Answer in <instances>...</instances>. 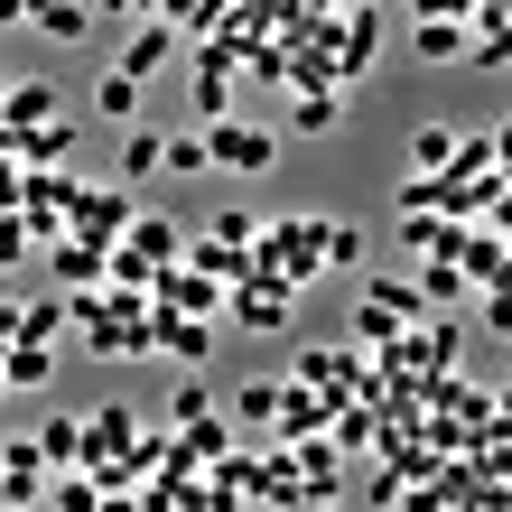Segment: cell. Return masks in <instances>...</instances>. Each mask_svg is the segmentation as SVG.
<instances>
[{"label": "cell", "mask_w": 512, "mask_h": 512, "mask_svg": "<svg viewBox=\"0 0 512 512\" xmlns=\"http://www.w3.org/2000/svg\"><path fill=\"white\" fill-rule=\"evenodd\" d=\"M205 131H159V177H205Z\"/></svg>", "instance_id": "19"}, {"label": "cell", "mask_w": 512, "mask_h": 512, "mask_svg": "<svg viewBox=\"0 0 512 512\" xmlns=\"http://www.w3.org/2000/svg\"><path fill=\"white\" fill-rule=\"evenodd\" d=\"M0 391H10V382H0Z\"/></svg>", "instance_id": "33"}, {"label": "cell", "mask_w": 512, "mask_h": 512, "mask_svg": "<svg viewBox=\"0 0 512 512\" xmlns=\"http://www.w3.org/2000/svg\"><path fill=\"white\" fill-rule=\"evenodd\" d=\"M47 373H56L47 336H10V345H0V382H10V391H47Z\"/></svg>", "instance_id": "9"}, {"label": "cell", "mask_w": 512, "mask_h": 512, "mask_svg": "<svg viewBox=\"0 0 512 512\" xmlns=\"http://www.w3.org/2000/svg\"><path fill=\"white\" fill-rule=\"evenodd\" d=\"M205 410H215V391H205V382H177L168 391V429H187V419H205Z\"/></svg>", "instance_id": "28"}, {"label": "cell", "mask_w": 512, "mask_h": 512, "mask_svg": "<svg viewBox=\"0 0 512 512\" xmlns=\"http://www.w3.org/2000/svg\"><path fill=\"white\" fill-rule=\"evenodd\" d=\"M66 326H75V308H66V298H28V308H19V336H66Z\"/></svg>", "instance_id": "25"}, {"label": "cell", "mask_w": 512, "mask_h": 512, "mask_svg": "<svg viewBox=\"0 0 512 512\" xmlns=\"http://www.w3.org/2000/svg\"><path fill=\"white\" fill-rule=\"evenodd\" d=\"M28 19H38V28H47L56 47H84V28H94L103 10H84V0H38V10H28Z\"/></svg>", "instance_id": "18"}, {"label": "cell", "mask_w": 512, "mask_h": 512, "mask_svg": "<svg viewBox=\"0 0 512 512\" xmlns=\"http://www.w3.org/2000/svg\"><path fill=\"white\" fill-rule=\"evenodd\" d=\"M289 122H298V131H336V122H345V84H298Z\"/></svg>", "instance_id": "17"}, {"label": "cell", "mask_w": 512, "mask_h": 512, "mask_svg": "<svg viewBox=\"0 0 512 512\" xmlns=\"http://www.w3.org/2000/svg\"><path fill=\"white\" fill-rule=\"evenodd\" d=\"M196 131H205V159L233 168V177H270V168H280V131H261V122L215 112V122H196Z\"/></svg>", "instance_id": "3"}, {"label": "cell", "mask_w": 512, "mask_h": 512, "mask_svg": "<svg viewBox=\"0 0 512 512\" xmlns=\"http://www.w3.org/2000/svg\"><path fill=\"white\" fill-rule=\"evenodd\" d=\"M122 224H131V187H122V177H112V187H75L66 196V224H56V233H84V243H122Z\"/></svg>", "instance_id": "4"}, {"label": "cell", "mask_w": 512, "mask_h": 512, "mask_svg": "<svg viewBox=\"0 0 512 512\" xmlns=\"http://www.w3.org/2000/svg\"><path fill=\"white\" fill-rule=\"evenodd\" d=\"M261 233H270V252L252 243L261 270H280V280H298V289L326 270V215H280V224H261Z\"/></svg>", "instance_id": "2"}, {"label": "cell", "mask_w": 512, "mask_h": 512, "mask_svg": "<svg viewBox=\"0 0 512 512\" xmlns=\"http://www.w3.org/2000/svg\"><path fill=\"white\" fill-rule=\"evenodd\" d=\"M429 308V298H419L410 280H364V308H354V336L364 345H382V336H401V326Z\"/></svg>", "instance_id": "5"}, {"label": "cell", "mask_w": 512, "mask_h": 512, "mask_svg": "<svg viewBox=\"0 0 512 512\" xmlns=\"http://www.w3.org/2000/svg\"><path fill=\"white\" fill-rule=\"evenodd\" d=\"M447 168H503V131H475V140H457V159H447Z\"/></svg>", "instance_id": "27"}, {"label": "cell", "mask_w": 512, "mask_h": 512, "mask_svg": "<svg viewBox=\"0 0 512 512\" xmlns=\"http://www.w3.org/2000/svg\"><path fill=\"white\" fill-rule=\"evenodd\" d=\"M410 289L429 298V308H457V298H466V280H457V261H447V252H419V280Z\"/></svg>", "instance_id": "20"}, {"label": "cell", "mask_w": 512, "mask_h": 512, "mask_svg": "<svg viewBox=\"0 0 512 512\" xmlns=\"http://www.w3.org/2000/svg\"><path fill=\"white\" fill-rule=\"evenodd\" d=\"M205 233H224V243H261V224L243 215V205H224V215H215V224H205Z\"/></svg>", "instance_id": "31"}, {"label": "cell", "mask_w": 512, "mask_h": 512, "mask_svg": "<svg viewBox=\"0 0 512 512\" xmlns=\"http://www.w3.org/2000/svg\"><path fill=\"white\" fill-rule=\"evenodd\" d=\"M122 252H140L149 270H159V261H177V252H187V233H177L168 215H140V205H131V224H122Z\"/></svg>", "instance_id": "13"}, {"label": "cell", "mask_w": 512, "mask_h": 512, "mask_svg": "<svg viewBox=\"0 0 512 512\" xmlns=\"http://www.w3.org/2000/svg\"><path fill=\"white\" fill-rule=\"evenodd\" d=\"M289 382L326 391V401H354V382H364V364H354L345 345H308V354H298V373H289Z\"/></svg>", "instance_id": "6"}, {"label": "cell", "mask_w": 512, "mask_h": 512, "mask_svg": "<svg viewBox=\"0 0 512 512\" xmlns=\"http://www.w3.org/2000/svg\"><path fill=\"white\" fill-rule=\"evenodd\" d=\"M270 429H280V438H317V429H326V391L280 382V401H270Z\"/></svg>", "instance_id": "12"}, {"label": "cell", "mask_w": 512, "mask_h": 512, "mask_svg": "<svg viewBox=\"0 0 512 512\" xmlns=\"http://www.w3.org/2000/svg\"><path fill=\"white\" fill-rule=\"evenodd\" d=\"M354 261H364V233H354V224H336V215H326V270H354Z\"/></svg>", "instance_id": "29"}, {"label": "cell", "mask_w": 512, "mask_h": 512, "mask_svg": "<svg viewBox=\"0 0 512 512\" xmlns=\"http://www.w3.org/2000/svg\"><path fill=\"white\" fill-rule=\"evenodd\" d=\"M159 317V345L177 364H215V317H177V308H149Z\"/></svg>", "instance_id": "11"}, {"label": "cell", "mask_w": 512, "mask_h": 512, "mask_svg": "<svg viewBox=\"0 0 512 512\" xmlns=\"http://www.w3.org/2000/svg\"><path fill=\"white\" fill-rule=\"evenodd\" d=\"M131 438H140V410L131 401L94 410V419H84V466H94V457H131Z\"/></svg>", "instance_id": "10"}, {"label": "cell", "mask_w": 512, "mask_h": 512, "mask_svg": "<svg viewBox=\"0 0 512 512\" xmlns=\"http://www.w3.org/2000/svg\"><path fill=\"white\" fill-rule=\"evenodd\" d=\"M112 177H122V187H149V177H159V131H131L122 159H112Z\"/></svg>", "instance_id": "23"}, {"label": "cell", "mask_w": 512, "mask_h": 512, "mask_svg": "<svg viewBox=\"0 0 512 512\" xmlns=\"http://www.w3.org/2000/svg\"><path fill=\"white\" fill-rule=\"evenodd\" d=\"M215 10H224V0H159V19H168V28H205Z\"/></svg>", "instance_id": "30"}, {"label": "cell", "mask_w": 512, "mask_h": 512, "mask_svg": "<svg viewBox=\"0 0 512 512\" xmlns=\"http://www.w3.org/2000/svg\"><path fill=\"white\" fill-rule=\"evenodd\" d=\"M0 503H47V457H38V438H10V447H0Z\"/></svg>", "instance_id": "7"}, {"label": "cell", "mask_w": 512, "mask_h": 512, "mask_svg": "<svg viewBox=\"0 0 512 512\" xmlns=\"http://www.w3.org/2000/svg\"><path fill=\"white\" fill-rule=\"evenodd\" d=\"M94 112H103V122H140V75L112 66V75L94 84Z\"/></svg>", "instance_id": "22"}, {"label": "cell", "mask_w": 512, "mask_h": 512, "mask_svg": "<svg viewBox=\"0 0 512 512\" xmlns=\"http://www.w3.org/2000/svg\"><path fill=\"white\" fill-rule=\"evenodd\" d=\"M112 19H159V0H103Z\"/></svg>", "instance_id": "32"}, {"label": "cell", "mask_w": 512, "mask_h": 512, "mask_svg": "<svg viewBox=\"0 0 512 512\" xmlns=\"http://www.w3.org/2000/svg\"><path fill=\"white\" fill-rule=\"evenodd\" d=\"M47 112H66V103H56V84H47V75H19V84H0V122H10V131L47 122Z\"/></svg>", "instance_id": "15"}, {"label": "cell", "mask_w": 512, "mask_h": 512, "mask_svg": "<svg viewBox=\"0 0 512 512\" xmlns=\"http://www.w3.org/2000/svg\"><path fill=\"white\" fill-rule=\"evenodd\" d=\"M103 243H84V233H66V243H47V270H56V280H66V289H103Z\"/></svg>", "instance_id": "14"}, {"label": "cell", "mask_w": 512, "mask_h": 512, "mask_svg": "<svg viewBox=\"0 0 512 512\" xmlns=\"http://www.w3.org/2000/svg\"><path fill=\"white\" fill-rule=\"evenodd\" d=\"M224 317L233 326H252V336H289V317H298V280H280V270H243L233 280V298H224Z\"/></svg>", "instance_id": "1"}, {"label": "cell", "mask_w": 512, "mask_h": 512, "mask_svg": "<svg viewBox=\"0 0 512 512\" xmlns=\"http://www.w3.org/2000/svg\"><path fill=\"white\" fill-rule=\"evenodd\" d=\"M447 159H457V131H447V122H419L410 131V177H438Z\"/></svg>", "instance_id": "21"}, {"label": "cell", "mask_w": 512, "mask_h": 512, "mask_svg": "<svg viewBox=\"0 0 512 512\" xmlns=\"http://www.w3.org/2000/svg\"><path fill=\"white\" fill-rule=\"evenodd\" d=\"M410 56H419V66H457V56H466V19H457V10H419Z\"/></svg>", "instance_id": "8"}, {"label": "cell", "mask_w": 512, "mask_h": 512, "mask_svg": "<svg viewBox=\"0 0 512 512\" xmlns=\"http://www.w3.org/2000/svg\"><path fill=\"white\" fill-rule=\"evenodd\" d=\"M168 56H177V28H168V19H140V28H131V47H122V75H140V84H149Z\"/></svg>", "instance_id": "16"}, {"label": "cell", "mask_w": 512, "mask_h": 512, "mask_svg": "<svg viewBox=\"0 0 512 512\" xmlns=\"http://www.w3.org/2000/svg\"><path fill=\"white\" fill-rule=\"evenodd\" d=\"M38 457L47 466H84V419H47V429H38Z\"/></svg>", "instance_id": "24"}, {"label": "cell", "mask_w": 512, "mask_h": 512, "mask_svg": "<svg viewBox=\"0 0 512 512\" xmlns=\"http://www.w3.org/2000/svg\"><path fill=\"white\" fill-rule=\"evenodd\" d=\"M270 401H280V382H233V419H252V429H270Z\"/></svg>", "instance_id": "26"}]
</instances>
